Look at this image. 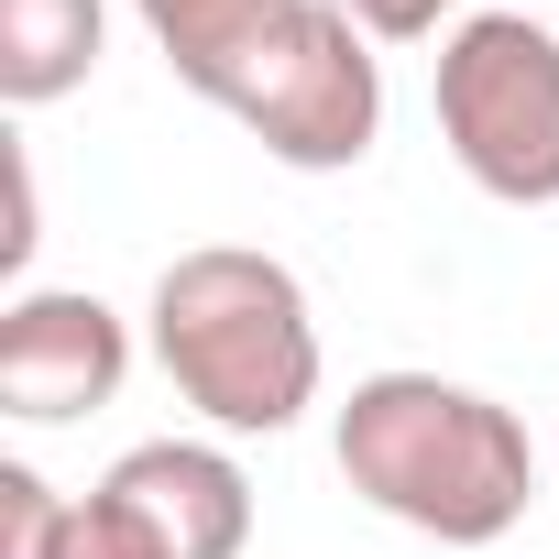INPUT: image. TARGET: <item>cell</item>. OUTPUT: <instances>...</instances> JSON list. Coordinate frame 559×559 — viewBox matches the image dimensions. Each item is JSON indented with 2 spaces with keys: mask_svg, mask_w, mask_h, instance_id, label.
<instances>
[{
  "mask_svg": "<svg viewBox=\"0 0 559 559\" xmlns=\"http://www.w3.org/2000/svg\"><path fill=\"white\" fill-rule=\"evenodd\" d=\"M143 341L165 362V384L230 428V439H286L319 406V308L297 286L286 252H252V241H198L154 274V308Z\"/></svg>",
  "mask_w": 559,
  "mask_h": 559,
  "instance_id": "cell-2",
  "label": "cell"
},
{
  "mask_svg": "<svg viewBox=\"0 0 559 559\" xmlns=\"http://www.w3.org/2000/svg\"><path fill=\"white\" fill-rule=\"evenodd\" d=\"M286 12V0H132V23L154 34V56L176 67V88L219 99V78L263 45V23Z\"/></svg>",
  "mask_w": 559,
  "mask_h": 559,
  "instance_id": "cell-8",
  "label": "cell"
},
{
  "mask_svg": "<svg viewBox=\"0 0 559 559\" xmlns=\"http://www.w3.org/2000/svg\"><path fill=\"white\" fill-rule=\"evenodd\" d=\"M132 373V319L88 286H34L0 308V417L23 428H67L99 417Z\"/></svg>",
  "mask_w": 559,
  "mask_h": 559,
  "instance_id": "cell-5",
  "label": "cell"
},
{
  "mask_svg": "<svg viewBox=\"0 0 559 559\" xmlns=\"http://www.w3.org/2000/svg\"><path fill=\"white\" fill-rule=\"evenodd\" d=\"M45 241V198H34V154H12V230H0V263H34Z\"/></svg>",
  "mask_w": 559,
  "mask_h": 559,
  "instance_id": "cell-12",
  "label": "cell"
},
{
  "mask_svg": "<svg viewBox=\"0 0 559 559\" xmlns=\"http://www.w3.org/2000/svg\"><path fill=\"white\" fill-rule=\"evenodd\" d=\"M99 493L132 504L165 559H241V537H252V483L219 439H143L99 472Z\"/></svg>",
  "mask_w": 559,
  "mask_h": 559,
  "instance_id": "cell-6",
  "label": "cell"
},
{
  "mask_svg": "<svg viewBox=\"0 0 559 559\" xmlns=\"http://www.w3.org/2000/svg\"><path fill=\"white\" fill-rule=\"evenodd\" d=\"M341 12H352L373 45H428V34H461V0H341Z\"/></svg>",
  "mask_w": 559,
  "mask_h": 559,
  "instance_id": "cell-11",
  "label": "cell"
},
{
  "mask_svg": "<svg viewBox=\"0 0 559 559\" xmlns=\"http://www.w3.org/2000/svg\"><path fill=\"white\" fill-rule=\"evenodd\" d=\"M67 537V493L34 461H0V559H56Z\"/></svg>",
  "mask_w": 559,
  "mask_h": 559,
  "instance_id": "cell-9",
  "label": "cell"
},
{
  "mask_svg": "<svg viewBox=\"0 0 559 559\" xmlns=\"http://www.w3.org/2000/svg\"><path fill=\"white\" fill-rule=\"evenodd\" d=\"M515 12H526V0H515Z\"/></svg>",
  "mask_w": 559,
  "mask_h": 559,
  "instance_id": "cell-13",
  "label": "cell"
},
{
  "mask_svg": "<svg viewBox=\"0 0 559 559\" xmlns=\"http://www.w3.org/2000/svg\"><path fill=\"white\" fill-rule=\"evenodd\" d=\"M209 110H230L274 165L341 176L384 132V56H373V34L341 12V0H286V12L263 23V45L219 78Z\"/></svg>",
  "mask_w": 559,
  "mask_h": 559,
  "instance_id": "cell-3",
  "label": "cell"
},
{
  "mask_svg": "<svg viewBox=\"0 0 559 559\" xmlns=\"http://www.w3.org/2000/svg\"><path fill=\"white\" fill-rule=\"evenodd\" d=\"M330 450L373 515H395L439 548H493L537 504L526 417L493 406L483 384H450V373H362Z\"/></svg>",
  "mask_w": 559,
  "mask_h": 559,
  "instance_id": "cell-1",
  "label": "cell"
},
{
  "mask_svg": "<svg viewBox=\"0 0 559 559\" xmlns=\"http://www.w3.org/2000/svg\"><path fill=\"white\" fill-rule=\"evenodd\" d=\"M439 143L504 209H559V34L537 12H472L439 45Z\"/></svg>",
  "mask_w": 559,
  "mask_h": 559,
  "instance_id": "cell-4",
  "label": "cell"
},
{
  "mask_svg": "<svg viewBox=\"0 0 559 559\" xmlns=\"http://www.w3.org/2000/svg\"><path fill=\"white\" fill-rule=\"evenodd\" d=\"M110 56V12L99 0H0V99L45 110L67 88H88Z\"/></svg>",
  "mask_w": 559,
  "mask_h": 559,
  "instance_id": "cell-7",
  "label": "cell"
},
{
  "mask_svg": "<svg viewBox=\"0 0 559 559\" xmlns=\"http://www.w3.org/2000/svg\"><path fill=\"white\" fill-rule=\"evenodd\" d=\"M56 559H165V548H154V526H143L132 504H110V493L88 483V493L67 504V537H56Z\"/></svg>",
  "mask_w": 559,
  "mask_h": 559,
  "instance_id": "cell-10",
  "label": "cell"
}]
</instances>
